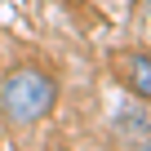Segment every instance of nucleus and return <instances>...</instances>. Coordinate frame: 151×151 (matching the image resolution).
<instances>
[{
	"label": "nucleus",
	"instance_id": "3",
	"mask_svg": "<svg viewBox=\"0 0 151 151\" xmlns=\"http://www.w3.org/2000/svg\"><path fill=\"white\" fill-rule=\"evenodd\" d=\"M120 133H129L133 142H147V138H151V124H147L142 111H138V116H133V111H120Z\"/></svg>",
	"mask_w": 151,
	"mask_h": 151
},
{
	"label": "nucleus",
	"instance_id": "1",
	"mask_svg": "<svg viewBox=\"0 0 151 151\" xmlns=\"http://www.w3.org/2000/svg\"><path fill=\"white\" fill-rule=\"evenodd\" d=\"M0 107H5L9 124H18V129L40 124L58 107V85L40 67H14L5 80H0Z\"/></svg>",
	"mask_w": 151,
	"mask_h": 151
},
{
	"label": "nucleus",
	"instance_id": "2",
	"mask_svg": "<svg viewBox=\"0 0 151 151\" xmlns=\"http://www.w3.org/2000/svg\"><path fill=\"white\" fill-rule=\"evenodd\" d=\"M129 85L138 98H151V53H129Z\"/></svg>",
	"mask_w": 151,
	"mask_h": 151
}]
</instances>
